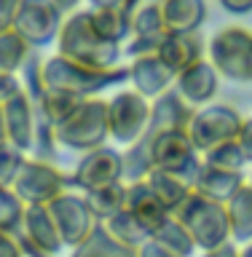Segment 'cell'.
Here are the masks:
<instances>
[{
	"label": "cell",
	"instance_id": "cell-37",
	"mask_svg": "<svg viewBox=\"0 0 252 257\" xmlns=\"http://www.w3.org/2000/svg\"><path fill=\"white\" fill-rule=\"evenodd\" d=\"M16 91H22L19 75H6V72H0V104L6 99H11Z\"/></svg>",
	"mask_w": 252,
	"mask_h": 257
},
{
	"label": "cell",
	"instance_id": "cell-26",
	"mask_svg": "<svg viewBox=\"0 0 252 257\" xmlns=\"http://www.w3.org/2000/svg\"><path fill=\"white\" fill-rule=\"evenodd\" d=\"M92 212L97 214V220L105 222L108 217L118 214L121 209L126 206V182H113V185H105L100 190H92V193H83Z\"/></svg>",
	"mask_w": 252,
	"mask_h": 257
},
{
	"label": "cell",
	"instance_id": "cell-22",
	"mask_svg": "<svg viewBox=\"0 0 252 257\" xmlns=\"http://www.w3.org/2000/svg\"><path fill=\"white\" fill-rule=\"evenodd\" d=\"M166 32H193L204 22V0H161Z\"/></svg>",
	"mask_w": 252,
	"mask_h": 257
},
{
	"label": "cell",
	"instance_id": "cell-20",
	"mask_svg": "<svg viewBox=\"0 0 252 257\" xmlns=\"http://www.w3.org/2000/svg\"><path fill=\"white\" fill-rule=\"evenodd\" d=\"M89 19H92L97 35L108 43L121 46L132 35V11L126 6H100L94 11H89Z\"/></svg>",
	"mask_w": 252,
	"mask_h": 257
},
{
	"label": "cell",
	"instance_id": "cell-11",
	"mask_svg": "<svg viewBox=\"0 0 252 257\" xmlns=\"http://www.w3.org/2000/svg\"><path fill=\"white\" fill-rule=\"evenodd\" d=\"M70 180H72V190H78V193H92V190L105 188V185L121 182L124 180L121 150L110 148V145H102L97 150L83 153L78 166L70 172Z\"/></svg>",
	"mask_w": 252,
	"mask_h": 257
},
{
	"label": "cell",
	"instance_id": "cell-45",
	"mask_svg": "<svg viewBox=\"0 0 252 257\" xmlns=\"http://www.w3.org/2000/svg\"><path fill=\"white\" fill-rule=\"evenodd\" d=\"M3 188H6V185H0V190H3Z\"/></svg>",
	"mask_w": 252,
	"mask_h": 257
},
{
	"label": "cell",
	"instance_id": "cell-31",
	"mask_svg": "<svg viewBox=\"0 0 252 257\" xmlns=\"http://www.w3.org/2000/svg\"><path fill=\"white\" fill-rule=\"evenodd\" d=\"M24 212H27V204L11 188L0 190V230L19 233L24 222Z\"/></svg>",
	"mask_w": 252,
	"mask_h": 257
},
{
	"label": "cell",
	"instance_id": "cell-19",
	"mask_svg": "<svg viewBox=\"0 0 252 257\" xmlns=\"http://www.w3.org/2000/svg\"><path fill=\"white\" fill-rule=\"evenodd\" d=\"M158 56L177 75L185 67H191L193 62L204 59V46H201V40L193 32H169L158 48Z\"/></svg>",
	"mask_w": 252,
	"mask_h": 257
},
{
	"label": "cell",
	"instance_id": "cell-40",
	"mask_svg": "<svg viewBox=\"0 0 252 257\" xmlns=\"http://www.w3.org/2000/svg\"><path fill=\"white\" fill-rule=\"evenodd\" d=\"M51 3L56 6V11H59V14L64 16V14H72V11H75L80 0H51Z\"/></svg>",
	"mask_w": 252,
	"mask_h": 257
},
{
	"label": "cell",
	"instance_id": "cell-7",
	"mask_svg": "<svg viewBox=\"0 0 252 257\" xmlns=\"http://www.w3.org/2000/svg\"><path fill=\"white\" fill-rule=\"evenodd\" d=\"M241 123H244V118L228 104H201L191 115L188 134L199 153H207L215 145L236 140Z\"/></svg>",
	"mask_w": 252,
	"mask_h": 257
},
{
	"label": "cell",
	"instance_id": "cell-32",
	"mask_svg": "<svg viewBox=\"0 0 252 257\" xmlns=\"http://www.w3.org/2000/svg\"><path fill=\"white\" fill-rule=\"evenodd\" d=\"M24 161H27V153L24 150H19L14 142H8V140L0 142V185L11 188Z\"/></svg>",
	"mask_w": 252,
	"mask_h": 257
},
{
	"label": "cell",
	"instance_id": "cell-4",
	"mask_svg": "<svg viewBox=\"0 0 252 257\" xmlns=\"http://www.w3.org/2000/svg\"><path fill=\"white\" fill-rule=\"evenodd\" d=\"M56 140L59 148L67 150H97L110 140V126H108V102L89 96L70 112L67 118L56 126Z\"/></svg>",
	"mask_w": 252,
	"mask_h": 257
},
{
	"label": "cell",
	"instance_id": "cell-17",
	"mask_svg": "<svg viewBox=\"0 0 252 257\" xmlns=\"http://www.w3.org/2000/svg\"><path fill=\"white\" fill-rule=\"evenodd\" d=\"M244 182H247L244 172H231V169H220V166H212V164L201 161L199 172L193 177V190L207 196V198H212V201L228 204Z\"/></svg>",
	"mask_w": 252,
	"mask_h": 257
},
{
	"label": "cell",
	"instance_id": "cell-33",
	"mask_svg": "<svg viewBox=\"0 0 252 257\" xmlns=\"http://www.w3.org/2000/svg\"><path fill=\"white\" fill-rule=\"evenodd\" d=\"M0 257H24V246L19 241V233L0 230Z\"/></svg>",
	"mask_w": 252,
	"mask_h": 257
},
{
	"label": "cell",
	"instance_id": "cell-2",
	"mask_svg": "<svg viewBox=\"0 0 252 257\" xmlns=\"http://www.w3.org/2000/svg\"><path fill=\"white\" fill-rule=\"evenodd\" d=\"M43 78L48 88H59V91H70L78 96H97L102 88L108 86H118L129 80V67L121 64V67L113 70H97L89 67V64H78L67 59V56L56 54L54 59L43 62Z\"/></svg>",
	"mask_w": 252,
	"mask_h": 257
},
{
	"label": "cell",
	"instance_id": "cell-18",
	"mask_svg": "<svg viewBox=\"0 0 252 257\" xmlns=\"http://www.w3.org/2000/svg\"><path fill=\"white\" fill-rule=\"evenodd\" d=\"M126 212L142 225L145 230L153 236V230L169 217V212L164 209V204L156 198V193L150 190V185L145 180L137 182H126Z\"/></svg>",
	"mask_w": 252,
	"mask_h": 257
},
{
	"label": "cell",
	"instance_id": "cell-39",
	"mask_svg": "<svg viewBox=\"0 0 252 257\" xmlns=\"http://www.w3.org/2000/svg\"><path fill=\"white\" fill-rule=\"evenodd\" d=\"M225 11H231V14H247L252 11V0H220Z\"/></svg>",
	"mask_w": 252,
	"mask_h": 257
},
{
	"label": "cell",
	"instance_id": "cell-12",
	"mask_svg": "<svg viewBox=\"0 0 252 257\" xmlns=\"http://www.w3.org/2000/svg\"><path fill=\"white\" fill-rule=\"evenodd\" d=\"M59 27L62 14L51 0H22L14 32H19L30 46H46L54 35H59Z\"/></svg>",
	"mask_w": 252,
	"mask_h": 257
},
{
	"label": "cell",
	"instance_id": "cell-25",
	"mask_svg": "<svg viewBox=\"0 0 252 257\" xmlns=\"http://www.w3.org/2000/svg\"><path fill=\"white\" fill-rule=\"evenodd\" d=\"M70 257H137V249L121 244V241H116V238H113L110 233L100 225V228H97L92 236L83 241V244L72 249Z\"/></svg>",
	"mask_w": 252,
	"mask_h": 257
},
{
	"label": "cell",
	"instance_id": "cell-27",
	"mask_svg": "<svg viewBox=\"0 0 252 257\" xmlns=\"http://www.w3.org/2000/svg\"><path fill=\"white\" fill-rule=\"evenodd\" d=\"M30 43L24 40L19 32L8 30V32H0V72L6 75H19L24 62L30 59Z\"/></svg>",
	"mask_w": 252,
	"mask_h": 257
},
{
	"label": "cell",
	"instance_id": "cell-15",
	"mask_svg": "<svg viewBox=\"0 0 252 257\" xmlns=\"http://www.w3.org/2000/svg\"><path fill=\"white\" fill-rule=\"evenodd\" d=\"M129 83L134 91H140L142 96H148L153 102L156 96L175 86V72L161 62L158 54H148V56H137L129 64Z\"/></svg>",
	"mask_w": 252,
	"mask_h": 257
},
{
	"label": "cell",
	"instance_id": "cell-42",
	"mask_svg": "<svg viewBox=\"0 0 252 257\" xmlns=\"http://www.w3.org/2000/svg\"><path fill=\"white\" fill-rule=\"evenodd\" d=\"M6 120H3V104H0V142H6Z\"/></svg>",
	"mask_w": 252,
	"mask_h": 257
},
{
	"label": "cell",
	"instance_id": "cell-6",
	"mask_svg": "<svg viewBox=\"0 0 252 257\" xmlns=\"http://www.w3.org/2000/svg\"><path fill=\"white\" fill-rule=\"evenodd\" d=\"M209 62L223 78L252 83V32L244 27L217 32L209 43Z\"/></svg>",
	"mask_w": 252,
	"mask_h": 257
},
{
	"label": "cell",
	"instance_id": "cell-8",
	"mask_svg": "<svg viewBox=\"0 0 252 257\" xmlns=\"http://www.w3.org/2000/svg\"><path fill=\"white\" fill-rule=\"evenodd\" d=\"M48 209H51V217L56 222V230H59L64 246H70V249L80 246L102 225L97 220V214L92 212L86 196L78 190L62 193L59 198H54L51 204H48Z\"/></svg>",
	"mask_w": 252,
	"mask_h": 257
},
{
	"label": "cell",
	"instance_id": "cell-23",
	"mask_svg": "<svg viewBox=\"0 0 252 257\" xmlns=\"http://www.w3.org/2000/svg\"><path fill=\"white\" fill-rule=\"evenodd\" d=\"M225 206H228V220H231V238L244 241V244L252 241V185L244 182Z\"/></svg>",
	"mask_w": 252,
	"mask_h": 257
},
{
	"label": "cell",
	"instance_id": "cell-41",
	"mask_svg": "<svg viewBox=\"0 0 252 257\" xmlns=\"http://www.w3.org/2000/svg\"><path fill=\"white\" fill-rule=\"evenodd\" d=\"M94 8H100V6H126L129 8V0H92Z\"/></svg>",
	"mask_w": 252,
	"mask_h": 257
},
{
	"label": "cell",
	"instance_id": "cell-30",
	"mask_svg": "<svg viewBox=\"0 0 252 257\" xmlns=\"http://www.w3.org/2000/svg\"><path fill=\"white\" fill-rule=\"evenodd\" d=\"M201 161L212 164V166H220V169H231V172H244V166H247V158H244V153H241L236 140L215 145L212 150L201 153Z\"/></svg>",
	"mask_w": 252,
	"mask_h": 257
},
{
	"label": "cell",
	"instance_id": "cell-13",
	"mask_svg": "<svg viewBox=\"0 0 252 257\" xmlns=\"http://www.w3.org/2000/svg\"><path fill=\"white\" fill-rule=\"evenodd\" d=\"M217 83H220V72L209 59H199L191 67L175 75V91L183 96L191 107H201L209 104L212 96L217 94Z\"/></svg>",
	"mask_w": 252,
	"mask_h": 257
},
{
	"label": "cell",
	"instance_id": "cell-35",
	"mask_svg": "<svg viewBox=\"0 0 252 257\" xmlns=\"http://www.w3.org/2000/svg\"><path fill=\"white\" fill-rule=\"evenodd\" d=\"M137 257H180V254H175L169 246H164L161 241H156V238L150 236L145 244L137 246Z\"/></svg>",
	"mask_w": 252,
	"mask_h": 257
},
{
	"label": "cell",
	"instance_id": "cell-21",
	"mask_svg": "<svg viewBox=\"0 0 252 257\" xmlns=\"http://www.w3.org/2000/svg\"><path fill=\"white\" fill-rule=\"evenodd\" d=\"M145 182L150 185V190L156 193V198L164 204V209L169 214H175L193 190V185L185 180V177L169 174V172H164V169H150V174L145 177Z\"/></svg>",
	"mask_w": 252,
	"mask_h": 257
},
{
	"label": "cell",
	"instance_id": "cell-28",
	"mask_svg": "<svg viewBox=\"0 0 252 257\" xmlns=\"http://www.w3.org/2000/svg\"><path fill=\"white\" fill-rule=\"evenodd\" d=\"M153 238L161 241V244L169 246L175 254H180V257H193V252H196V244H193L188 228H185L175 214H169L166 220L153 230Z\"/></svg>",
	"mask_w": 252,
	"mask_h": 257
},
{
	"label": "cell",
	"instance_id": "cell-14",
	"mask_svg": "<svg viewBox=\"0 0 252 257\" xmlns=\"http://www.w3.org/2000/svg\"><path fill=\"white\" fill-rule=\"evenodd\" d=\"M193 110L196 107H191L172 86L169 91H164L150 102V118H148V126H145L142 134L158 137L164 132H172V128H188Z\"/></svg>",
	"mask_w": 252,
	"mask_h": 257
},
{
	"label": "cell",
	"instance_id": "cell-16",
	"mask_svg": "<svg viewBox=\"0 0 252 257\" xmlns=\"http://www.w3.org/2000/svg\"><path fill=\"white\" fill-rule=\"evenodd\" d=\"M3 120L6 137L19 150H32V137H35V104L24 91H16L11 99L3 102Z\"/></svg>",
	"mask_w": 252,
	"mask_h": 257
},
{
	"label": "cell",
	"instance_id": "cell-34",
	"mask_svg": "<svg viewBox=\"0 0 252 257\" xmlns=\"http://www.w3.org/2000/svg\"><path fill=\"white\" fill-rule=\"evenodd\" d=\"M19 8H22V0H0V32L14 30Z\"/></svg>",
	"mask_w": 252,
	"mask_h": 257
},
{
	"label": "cell",
	"instance_id": "cell-38",
	"mask_svg": "<svg viewBox=\"0 0 252 257\" xmlns=\"http://www.w3.org/2000/svg\"><path fill=\"white\" fill-rule=\"evenodd\" d=\"M201 257H239V246H236V241H225V244L220 246H215V249H207Z\"/></svg>",
	"mask_w": 252,
	"mask_h": 257
},
{
	"label": "cell",
	"instance_id": "cell-10",
	"mask_svg": "<svg viewBox=\"0 0 252 257\" xmlns=\"http://www.w3.org/2000/svg\"><path fill=\"white\" fill-rule=\"evenodd\" d=\"M201 166V153L193 145L188 128H172L153 140V169H164L169 174L185 177L193 185Z\"/></svg>",
	"mask_w": 252,
	"mask_h": 257
},
{
	"label": "cell",
	"instance_id": "cell-9",
	"mask_svg": "<svg viewBox=\"0 0 252 257\" xmlns=\"http://www.w3.org/2000/svg\"><path fill=\"white\" fill-rule=\"evenodd\" d=\"M150 118V99L134 88H124L108 102V126L110 140L118 145H132L142 137Z\"/></svg>",
	"mask_w": 252,
	"mask_h": 257
},
{
	"label": "cell",
	"instance_id": "cell-43",
	"mask_svg": "<svg viewBox=\"0 0 252 257\" xmlns=\"http://www.w3.org/2000/svg\"><path fill=\"white\" fill-rule=\"evenodd\" d=\"M239 257H252V241H247L244 249H239Z\"/></svg>",
	"mask_w": 252,
	"mask_h": 257
},
{
	"label": "cell",
	"instance_id": "cell-24",
	"mask_svg": "<svg viewBox=\"0 0 252 257\" xmlns=\"http://www.w3.org/2000/svg\"><path fill=\"white\" fill-rule=\"evenodd\" d=\"M86 99H89V96H86ZM80 102H83V96L70 94V91H59V88H48V86H46V91L40 94V99L35 102V110H38V115H43V118L48 120V123L59 126L62 120L67 118Z\"/></svg>",
	"mask_w": 252,
	"mask_h": 257
},
{
	"label": "cell",
	"instance_id": "cell-44",
	"mask_svg": "<svg viewBox=\"0 0 252 257\" xmlns=\"http://www.w3.org/2000/svg\"><path fill=\"white\" fill-rule=\"evenodd\" d=\"M247 182H249V185H252V174H249V180H247Z\"/></svg>",
	"mask_w": 252,
	"mask_h": 257
},
{
	"label": "cell",
	"instance_id": "cell-1",
	"mask_svg": "<svg viewBox=\"0 0 252 257\" xmlns=\"http://www.w3.org/2000/svg\"><path fill=\"white\" fill-rule=\"evenodd\" d=\"M59 56L78 62V64H89L97 70H113L121 67V46L108 43L97 35V30L92 27L89 11H75L67 22L59 27Z\"/></svg>",
	"mask_w": 252,
	"mask_h": 257
},
{
	"label": "cell",
	"instance_id": "cell-5",
	"mask_svg": "<svg viewBox=\"0 0 252 257\" xmlns=\"http://www.w3.org/2000/svg\"><path fill=\"white\" fill-rule=\"evenodd\" d=\"M11 190L27 206H48L62 193L72 190V180L67 172L56 169L51 161H40V158L27 156V161L22 164L19 174H16V180L11 185Z\"/></svg>",
	"mask_w": 252,
	"mask_h": 257
},
{
	"label": "cell",
	"instance_id": "cell-36",
	"mask_svg": "<svg viewBox=\"0 0 252 257\" xmlns=\"http://www.w3.org/2000/svg\"><path fill=\"white\" fill-rule=\"evenodd\" d=\"M241 153H244L247 164H252V118H244V123L239 128V137H236Z\"/></svg>",
	"mask_w": 252,
	"mask_h": 257
},
{
	"label": "cell",
	"instance_id": "cell-3",
	"mask_svg": "<svg viewBox=\"0 0 252 257\" xmlns=\"http://www.w3.org/2000/svg\"><path fill=\"white\" fill-rule=\"evenodd\" d=\"M175 217L188 228L193 244H196V249H201V252L231 241L228 206L220 204V201L201 196L196 190H191V196L183 201V206L175 212Z\"/></svg>",
	"mask_w": 252,
	"mask_h": 257
},
{
	"label": "cell",
	"instance_id": "cell-29",
	"mask_svg": "<svg viewBox=\"0 0 252 257\" xmlns=\"http://www.w3.org/2000/svg\"><path fill=\"white\" fill-rule=\"evenodd\" d=\"M102 228L110 233L116 241H121V244H126V246H140V244H145V241L150 238V233L142 228L140 222L134 220L132 214L126 212V209H121L118 214H113V217H108V220L102 222Z\"/></svg>",
	"mask_w": 252,
	"mask_h": 257
}]
</instances>
